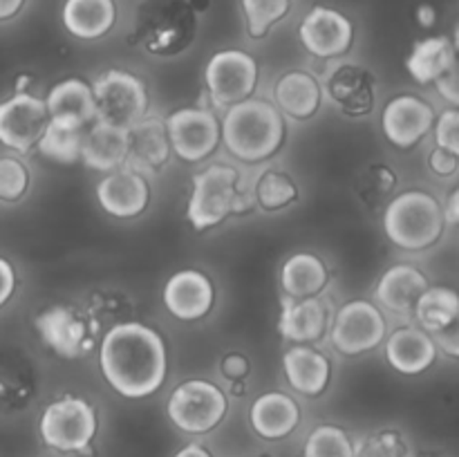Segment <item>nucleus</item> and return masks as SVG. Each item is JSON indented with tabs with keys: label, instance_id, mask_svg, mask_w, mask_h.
<instances>
[{
	"label": "nucleus",
	"instance_id": "ddd939ff",
	"mask_svg": "<svg viewBox=\"0 0 459 457\" xmlns=\"http://www.w3.org/2000/svg\"><path fill=\"white\" fill-rule=\"evenodd\" d=\"M49 124L43 99L18 92L0 103V143L12 151L27 152L39 143Z\"/></svg>",
	"mask_w": 459,
	"mask_h": 457
},
{
	"label": "nucleus",
	"instance_id": "1a4fd4ad",
	"mask_svg": "<svg viewBox=\"0 0 459 457\" xmlns=\"http://www.w3.org/2000/svg\"><path fill=\"white\" fill-rule=\"evenodd\" d=\"M34 327L43 343L61 358L83 357L97 343V321L74 305H52L34 318Z\"/></svg>",
	"mask_w": 459,
	"mask_h": 457
},
{
	"label": "nucleus",
	"instance_id": "a18cd8bd",
	"mask_svg": "<svg viewBox=\"0 0 459 457\" xmlns=\"http://www.w3.org/2000/svg\"><path fill=\"white\" fill-rule=\"evenodd\" d=\"M444 220L448 224H459V186L451 193L446 202V209H444Z\"/></svg>",
	"mask_w": 459,
	"mask_h": 457
},
{
	"label": "nucleus",
	"instance_id": "c85d7f7f",
	"mask_svg": "<svg viewBox=\"0 0 459 457\" xmlns=\"http://www.w3.org/2000/svg\"><path fill=\"white\" fill-rule=\"evenodd\" d=\"M455 61V45L448 36H429L415 43L408 54L406 67L417 83H437Z\"/></svg>",
	"mask_w": 459,
	"mask_h": 457
},
{
	"label": "nucleus",
	"instance_id": "72a5a7b5",
	"mask_svg": "<svg viewBox=\"0 0 459 457\" xmlns=\"http://www.w3.org/2000/svg\"><path fill=\"white\" fill-rule=\"evenodd\" d=\"M303 457H354V444L339 426H318L305 442Z\"/></svg>",
	"mask_w": 459,
	"mask_h": 457
},
{
	"label": "nucleus",
	"instance_id": "f704fd0d",
	"mask_svg": "<svg viewBox=\"0 0 459 457\" xmlns=\"http://www.w3.org/2000/svg\"><path fill=\"white\" fill-rule=\"evenodd\" d=\"M354 457H412L411 442L393 428L377 430L354 444Z\"/></svg>",
	"mask_w": 459,
	"mask_h": 457
},
{
	"label": "nucleus",
	"instance_id": "f8f14e48",
	"mask_svg": "<svg viewBox=\"0 0 459 457\" xmlns=\"http://www.w3.org/2000/svg\"><path fill=\"white\" fill-rule=\"evenodd\" d=\"M170 148L184 161H202L218 148L222 133L215 115L204 108H182L164 119Z\"/></svg>",
	"mask_w": 459,
	"mask_h": 457
},
{
	"label": "nucleus",
	"instance_id": "a211bd4d",
	"mask_svg": "<svg viewBox=\"0 0 459 457\" xmlns=\"http://www.w3.org/2000/svg\"><path fill=\"white\" fill-rule=\"evenodd\" d=\"M170 152H173V148H170L164 119L143 116L139 124H134L128 130V155H126L124 166L148 177V175H155L169 161Z\"/></svg>",
	"mask_w": 459,
	"mask_h": 457
},
{
	"label": "nucleus",
	"instance_id": "9d476101",
	"mask_svg": "<svg viewBox=\"0 0 459 457\" xmlns=\"http://www.w3.org/2000/svg\"><path fill=\"white\" fill-rule=\"evenodd\" d=\"M204 83L215 106H233L254 94L258 63L242 49H222L206 63Z\"/></svg>",
	"mask_w": 459,
	"mask_h": 457
},
{
	"label": "nucleus",
	"instance_id": "f3484780",
	"mask_svg": "<svg viewBox=\"0 0 459 457\" xmlns=\"http://www.w3.org/2000/svg\"><path fill=\"white\" fill-rule=\"evenodd\" d=\"M215 303L213 282L197 269H182L164 285V305L179 321H197L211 312Z\"/></svg>",
	"mask_w": 459,
	"mask_h": 457
},
{
	"label": "nucleus",
	"instance_id": "9b49d317",
	"mask_svg": "<svg viewBox=\"0 0 459 457\" xmlns=\"http://www.w3.org/2000/svg\"><path fill=\"white\" fill-rule=\"evenodd\" d=\"M385 339V318L370 300H350L336 312L332 325V345L341 354H363Z\"/></svg>",
	"mask_w": 459,
	"mask_h": 457
},
{
	"label": "nucleus",
	"instance_id": "dca6fc26",
	"mask_svg": "<svg viewBox=\"0 0 459 457\" xmlns=\"http://www.w3.org/2000/svg\"><path fill=\"white\" fill-rule=\"evenodd\" d=\"M97 200L101 209L112 218H137L151 202V186H148V179L137 170L121 166L99 179Z\"/></svg>",
	"mask_w": 459,
	"mask_h": 457
},
{
	"label": "nucleus",
	"instance_id": "2eb2a0df",
	"mask_svg": "<svg viewBox=\"0 0 459 457\" xmlns=\"http://www.w3.org/2000/svg\"><path fill=\"white\" fill-rule=\"evenodd\" d=\"M435 125V110L430 103L415 94L394 97L384 108L381 128L388 142L397 148H412L420 143Z\"/></svg>",
	"mask_w": 459,
	"mask_h": 457
},
{
	"label": "nucleus",
	"instance_id": "49530a36",
	"mask_svg": "<svg viewBox=\"0 0 459 457\" xmlns=\"http://www.w3.org/2000/svg\"><path fill=\"white\" fill-rule=\"evenodd\" d=\"M25 0H0V21H9L22 9Z\"/></svg>",
	"mask_w": 459,
	"mask_h": 457
},
{
	"label": "nucleus",
	"instance_id": "6e6552de",
	"mask_svg": "<svg viewBox=\"0 0 459 457\" xmlns=\"http://www.w3.org/2000/svg\"><path fill=\"white\" fill-rule=\"evenodd\" d=\"M166 412L169 419L184 433H209L227 415V394L213 381H184L170 392Z\"/></svg>",
	"mask_w": 459,
	"mask_h": 457
},
{
	"label": "nucleus",
	"instance_id": "09e8293b",
	"mask_svg": "<svg viewBox=\"0 0 459 457\" xmlns=\"http://www.w3.org/2000/svg\"><path fill=\"white\" fill-rule=\"evenodd\" d=\"M420 21H421V25H433L435 22V12H433V7H429V4H424V7L420 9Z\"/></svg>",
	"mask_w": 459,
	"mask_h": 457
},
{
	"label": "nucleus",
	"instance_id": "58836bf2",
	"mask_svg": "<svg viewBox=\"0 0 459 457\" xmlns=\"http://www.w3.org/2000/svg\"><path fill=\"white\" fill-rule=\"evenodd\" d=\"M437 92L446 99L448 103L459 108V47H455V61H453L451 70L437 81Z\"/></svg>",
	"mask_w": 459,
	"mask_h": 457
},
{
	"label": "nucleus",
	"instance_id": "b1692460",
	"mask_svg": "<svg viewBox=\"0 0 459 457\" xmlns=\"http://www.w3.org/2000/svg\"><path fill=\"white\" fill-rule=\"evenodd\" d=\"M128 155V130L94 119L85 128L81 161L101 173H112L126 164Z\"/></svg>",
	"mask_w": 459,
	"mask_h": 457
},
{
	"label": "nucleus",
	"instance_id": "2f4dec72",
	"mask_svg": "<svg viewBox=\"0 0 459 457\" xmlns=\"http://www.w3.org/2000/svg\"><path fill=\"white\" fill-rule=\"evenodd\" d=\"M254 200L263 211H281L287 209L299 200V184L294 182L287 170L282 168H264L254 182Z\"/></svg>",
	"mask_w": 459,
	"mask_h": 457
},
{
	"label": "nucleus",
	"instance_id": "ea45409f",
	"mask_svg": "<svg viewBox=\"0 0 459 457\" xmlns=\"http://www.w3.org/2000/svg\"><path fill=\"white\" fill-rule=\"evenodd\" d=\"M429 168L433 170L435 175H439V177H451V175H455L459 168V157L437 146L430 151Z\"/></svg>",
	"mask_w": 459,
	"mask_h": 457
},
{
	"label": "nucleus",
	"instance_id": "7c9ffc66",
	"mask_svg": "<svg viewBox=\"0 0 459 457\" xmlns=\"http://www.w3.org/2000/svg\"><path fill=\"white\" fill-rule=\"evenodd\" d=\"M459 314V294L451 287H429L415 305V316L421 330L435 334L451 325Z\"/></svg>",
	"mask_w": 459,
	"mask_h": 457
},
{
	"label": "nucleus",
	"instance_id": "cd10ccee",
	"mask_svg": "<svg viewBox=\"0 0 459 457\" xmlns=\"http://www.w3.org/2000/svg\"><path fill=\"white\" fill-rule=\"evenodd\" d=\"M273 97H276L278 110L303 121L316 115V110L321 108L323 92L318 81L309 72L294 70L278 79Z\"/></svg>",
	"mask_w": 459,
	"mask_h": 457
},
{
	"label": "nucleus",
	"instance_id": "412c9836",
	"mask_svg": "<svg viewBox=\"0 0 459 457\" xmlns=\"http://www.w3.org/2000/svg\"><path fill=\"white\" fill-rule=\"evenodd\" d=\"M437 357V345L433 336L421 327H399L385 343V358L397 372L406 376L421 375L429 370Z\"/></svg>",
	"mask_w": 459,
	"mask_h": 457
},
{
	"label": "nucleus",
	"instance_id": "423d86ee",
	"mask_svg": "<svg viewBox=\"0 0 459 457\" xmlns=\"http://www.w3.org/2000/svg\"><path fill=\"white\" fill-rule=\"evenodd\" d=\"M97 412L85 399L63 397L49 403L39 421L43 442L61 453H81L97 435Z\"/></svg>",
	"mask_w": 459,
	"mask_h": 457
},
{
	"label": "nucleus",
	"instance_id": "a19ab883",
	"mask_svg": "<svg viewBox=\"0 0 459 457\" xmlns=\"http://www.w3.org/2000/svg\"><path fill=\"white\" fill-rule=\"evenodd\" d=\"M368 179H370V186H368V191L372 188L377 197L390 193L394 188V184H397V175H394V170L388 168V166H384V164L372 166Z\"/></svg>",
	"mask_w": 459,
	"mask_h": 457
},
{
	"label": "nucleus",
	"instance_id": "5701e85b",
	"mask_svg": "<svg viewBox=\"0 0 459 457\" xmlns=\"http://www.w3.org/2000/svg\"><path fill=\"white\" fill-rule=\"evenodd\" d=\"M251 428L263 439L276 442L287 437L300 424V408L290 394L285 392H264L251 403L249 410Z\"/></svg>",
	"mask_w": 459,
	"mask_h": 457
},
{
	"label": "nucleus",
	"instance_id": "a878e982",
	"mask_svg": "<svg viewBox=\"0 0 459 457\" xmlns=\"http://www.w3.org/2000/svg\"><path fill=\"white\" fill-rule=\"evenodd\" d=\"M429 278L412 264H394L381 276L377 285V300L394 314L415 309L420 296L429 289Z\"/></svg>",
	"mask_w": 459,
	"mask_h": 457
},
{
	"label": "nucleus",
	"instance_id": "4c0bfd02",
	"mask_svg": "<svg viewBox=\"0 0 459 457\" xmlns=\"http://www.w3.org/2000/svg\"><path fill=\"white\" fill-rule=\"evenodd\" d=\"M435 142L459 157V108H448L435 119Z\"/></svg>",
	"mask_w": 459,
	"mask_h": 457
},
{
	"label": "nucleus",
	"instance_id": "4468645a",
	"mask_svg": "<svg viewBox=\"0 0 459 457\" xmlns=\"http://www.w3.org/2000/svg\"><path fill=\"white\" fill-rule=\"evenodd\" d=\"M305 49L318 58L341 56L354 40V25L348 16L330 7H314L300 22Z\"/></svg>",
	"mask_w": 459,
	"mask_h": 457
},
{
	"label": "nucleus",
	"instance_id": "e433bc0d",
	"mask_svg": "<svg viewBox=\"0 0 459 457\" xmlns=\"http://www.w3.org/2000/svg\"><path fill=\"white\" fill-rule=\"evenodd\" d=\"M30 188V170L16 157H0V200L16 202Z\"/></svg>",
	"mask_w": 459,
	"mask_h": 457
},
{
	"label": "nucleus",
	"instance_id": "4be33fe9",
	"mask_svg": "<svg viewBox=\"0 0 459 457\" xmlns=\"http://www.w3.org/2000/svg\"><path fill=\"white\" fill-rule=\"evenodd\" d=\"M282 370H285L287 384L305 397L323 394L332 379L330 358L303 343L287 349L285 357H282Z\"/></svg>",
	"mask_w": 459,
	"mask_h": 457
},
{
	"label": "nucleus",
	"instance_id": "aec40b11",
	"mask_svg": "<svg viewBox=\"0 0 459 457\" xmlns=\"http://www.w3.org/2000/svg\"><path fill=\"white\" fill-rule=\"evenodd\" d=\"M327 92L343 115L366 116L375 108V74L357 63H345L332 72Z\"/></svg>",
	"mask_w": 459,
	"mask_h": 457
},
{
	"label": "nucleus",
	"instance_id": "c756f323",
	"mask_svg": "<svg viewBox=\"0 0 459 457\" xmlns=\"http://www.w3.org/2000/svg\"><path fill=\"white\" fill-rule=\"evenodd\" d=\"M281 285L290 298H312L327 285V269L318 255L294 254L281 269Z\"/></svg>",
	"mask_w": 459,
	"mask_h": 457
},
{
	"label": "nucleus",
	"instance_id": "6ab92c4d",
	"mask_svg": "<svg viewBox=\"0 0 459 457\" xmlns=\"http://www.w3.org/2000/svg\"><path fill=\"white\" fill-rule=\"evenodd\" d=\"M49 121L65 128H88L97 119L92 85L81 79H63L45 97Z\"/></svg>",
	"mask_w": 459,
	"mask_h": 457
},
{
	"label": "nucleus",
	"instance_id": "0eeeda50",
	"mask_svg": "<svg viewBox=\"0 0 459 457\" xmlns=\"http://www.w3.org/2000/svg\"><path fill=\"white\" fill-rule=\"evenodd\" d=\"M97 121L130 130L146 116L148 92L139 76L124 70H108L92 85Z\"/></svg>",
	"mask_w": 459,
	"mask_h": 457
},
{
	"label": "nucleus",
	"instance_id": "c9c22d12",
	"mask_svg": "<svg viewBox=\"0 0 459 457\" xmlns=\"http://www.w3.org/2000/svg\"><path fill=\"white\" fill-rule=\"evenodd\" d=\"M291 0H242L247 27L254 39H263L272 25L290 13Z\"/></svg>",
	"mask_w": 459,
	"mask_h": 457
},
{
	"label": "nucleus",
	"instance_id": "bb28decb",
	"mask_svg": "<svg viewBox=\"0 0 459 457\" xmlns=\"http://www.w3.org/2000/svg\"><path fill=\"white\" fill-rule=\"evenodd\" d=\"M117 21L115 0H65L63 25L81 40L106 36Z\"/></svg>",
	"mask_w": 459,
	"mask_h": 457
},
{
	"label": "nucleus",
	"instance_id": "37998d69",
	"mask_svg": "<svg viewBox=\"0 0 459 457\" xmlns=\"http://www.w3.org/2000/svg\"><path fill=\"white\" fill-rule=\"evenodd\" d=\"M220 367H222V375L227 376L229 381H242L249 375V361H247V357H242V354L238 352L227 354V357L222 358V363H220Z\"/></svg>",
	"mask_w": 459,
	"mask_h": 457
},
{
	"label": "nucleus",
	"instance_id": "f03ea898",
	"mask_svg": "<svg viewBox=\"0 0 459 457\" xmlns=\"http://www.w3.org/2000/svg\"><path fill=\"white\" fill-rule=\"evenodd\" d=\"M227 151L240 161H263L285 142V121L281 110L264 99H245L229 106L220 124Z\"/></svg>",
	"mask_w": 459,
	"mask_h": 457
},
{
	"label": "nucleus",
	"instance_id": "c03bdc74",
	"mask_svg": "<svg viewBox=\"0 0 459 457\" xmlns=\"http://www.w3.org/2000/svg\"><path fill=\"white\" fill-rule=\"evenodd\" d=\"M13 289H16V273L7 260L0 258V307L12 298Z\"/></svg>",
	"mask_w": 459,
	"mask_h": 457
},
{
	"label": "nucleus",
	"instance_id": "393cba45",
	"mask_svg": "<svg viewBox=\"0 0 459 457\" xmlns=\"http://www.w3.org/2000/svg\"><path fill=\"white\" fill-rule=\"evenodd\" d=\"M327 327V309L316 296L312 298H290L285 296L278 318V332L296 343H312L321 339Z\"/></svg>",
	"mask_w": 459,
	"mask_h": 457
},
{
	"label": "nucleus",
	"instance_id": "3c124183",
	"mask_svg": "<svg viewBox=\"0 0 459 457\" xmlns=\"http://www.w3.org/2000/svg\"><path fill=\"white\" fill-rule=\"evenodd\" d=\"M260 457H267V455H260Z\"/></svg>",
	"mask_w": 459,
	"mask_h": 457
},
{
	"label": "nucleus",
	"instance_id": "8fccbe9b",
	"mask_svg": "<svg viewBox=\"0 0 459 457\" xmlns=\"http://www.w3.org/2000/svg\"><path fill=\"white\" fill-rule=\"evenodd\" d=\"M453 45H455V47H459V25H457V30H455V36H453Z\"/></svg>",
	"mask_w": 459,
	"mask_h": 457
},
{
	"label": "nucleus",
	"instance_id": "7ed1b4c3",
	"mask_svg": "<svg viewBox=\"0 0 459 457\" xmlns=\"http://www.w3.org/2000/svg\"><path fill=\"white\" fill-rule=\"evenodd\" d=\"M444 209L426 191L399 193L384 211V231L393 245L406 251L433 246L444 233Z\"/></svg>",
	"mask_w": 459,
	"mask_h": 457
},
{
	"label": "nucleus",
	"instance_id": "79ce46f5",
	"mask_svg": "<svg viewBox=\"0 0 459 457\" xmlns=\"http://www.w3.org/2000/svg\"><path fill=\"white\" fill-rule=\"evenodd\" d=\"M430 336H433L435 345H437L444 354H448V357H453V358H459V314L451 325L444 327V330H439V332H435V334H430Z\"/></svg>",
	"mask_w": 459,
	"mask_h": 457
},
{
	"label": "nucleus",
	"instance_id": "473e14b6",
	"mask_svg": "<svg viewBox=\"0 0 459 457\" xmlns=\"http://www.w3.org/2000/svg\"><path fill=\"white\" fill-rule=\"evenodd\" d=\"M83 137L85 128H65V125H56L49 121L36 146L48 160L56 161V164H74L81 160Z\"/></svg>",
	"mask_w": 459,
	"mask_h": 457
},
{
	"label": "nucleus",
	"instance_id": "f257e3e1",
	"mask_svg": "<svg viewBox=\"0 0 459 457\" xmlns=\"http://www.w3.org/2000/svg\"><path fill=\"white\" fill-rule=\"evenodd\" d=\"M99 367L108 385L121 397H151L169 372L166 343L160 332L143 323H119L103 336Z\"/></svg>",
	"mask_w": 459,
	"mask_h": 457
},
{
	"label": "nucleus",
	"instance_id": "de8ad7c7",
	"mask_svg": "<svg viewBox=\"0 0 459 457\" xmlns=\"http://www.w3.org/2000/svg\"><path fill=\"white\" fill-rule=\"evenodd\" d=\"M173 457H213V455H211L204 446H200V444H188V446H184L182 451L175 453Z\"/></svg>",
	"mask_w": 459,
	"mask_h": 457
},
{
	"label": "nucleus",
	"instance_id": "20e7f679",
	"mask_svg": "<svg viewBox=\"0 0 459 457\" xmlns=\"http://www.w3.org/2000/svg\"><path fill=\"white\" fill-rule=\"evenodd\" d=\"M197 30L195 9L188 0H143L134 16V34L146 52L169 56L193 43Z\"/></svg>",
	"mask_w": 459,
	"mask_h": 457
},
{
	"label": "nucleus",
	"instance_id": "39448f33",
	"mask_svg": "<svg viewBox=\"0 0 459 457\" xmlns=\"http://www.w3.org/2000/svg\"><path fill=\"white\" fill-rule=\"evenodd\" d=\"M240 175L233 166L211 164L193 177L186 218L195 231H206L222 224L229 215L240 213L245 195L238 188Z\"/></svg>",
	"mask_w": 459,
	"mask_h": 457
}]
</instances>
